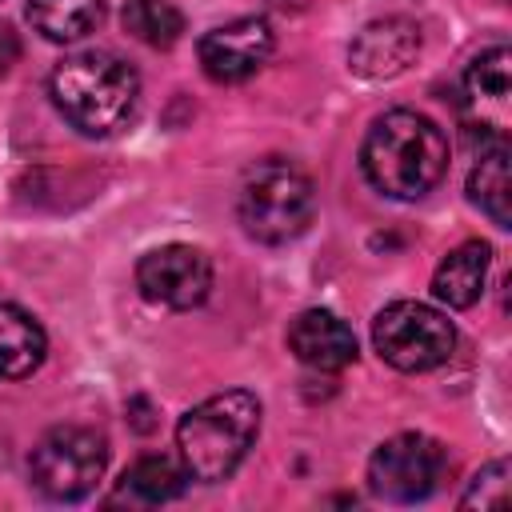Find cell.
Returning <instances> with one entry per match:
<instances>
[{
    "mask_svg": "<svg viewBox=\"0 0 512 512\" xmlns=\"http://www.w3.org/2000/svg\"><path fill=\"white\" fill-rule=\"evenodd\" d=\"M48 352V336L36 324V316H28L16 304H0V376L4 380H24L44 364Z\"/></svg>",
    "mask_w": 512,
    "mask_h": 512,
    "instance_id": "cell-14",
    "label": "cell"
},
{
    "mask_svg": "<svg viewBox=\"0 0 512 512\" xmlns=\"http://www.w3.org/2000/svg\"><path fill=\"white\" fill-rule=\"evenodd\" d=\"M124 32L148 48H172L184 36V12L172 0H128Z\"/></svg>",
    "mask_w": 512,
    "mask_h": 512,
    "instance_id": "cell-18",
    "label": "cell"
},
{
    "mask_svg": "<svg viewBox=\"0 0 512 512\" xmlns=\"http://www.w3.org/2000/svg\"><path fill=\"white\" fill-rule=\"evenodd\" d=\"M372 344L384 364L400 372H428L440 368L456 348L452 320L420 300H396L376 312L372 320Z\"/></svg>",
    "mask_w": 512,
    "mask_h": 512,
    "instance_id": "cell-5",
    "label": "cell"
},
{
    "mask_svg": "<svg viewBox=\"0 0 512 512\" xmlns=\"http://www.w3.org/2000/svg\"><path fill=\"white\" fill-rule=\"evenodd\" d=\"M288 348L300 364L316 372H340L356 360V336L352 328L328 312V308H308L288 324Z\"/></svg>",
    "mask_w": 512,
    "mask_h": 512,
    "instance_id": "cell-12",
    "label": "cell"
},
{
    "mask_svg": "<svg viewBox=\"0 0 512 512\" xmlns=\"http://www.w3.org/2000/svg\"><path fill=\"white\" fill-rule=\"evenodd\" d=\"M360 164L376 192L392 200H420L440 184L448 168V136L436 120L412 108H392L372 120Z\"/></svg>",
    "mask_w": 512,
    "mask_h": 512,
    "instance_id": "cell-1",
    "label": "cell"
},
{
    "mask_svg": "<svg viewBox=\"0 0 512 512\" xmlns=\"http://www.w3.org/2000/svg\"><path fill=\"white\" fill-rule=\"evenodd\" d=\"M468 196L488 212L496 228H512V180H508V140H484L476 168L468 176Z\"/></svg>",
    "mask_w": 512,
    "mask_h": 512,
    "instance_id": "cell-15",
    "label": "cell"
},
{
    "mask_svg": "<svg viewBox=\"0 0 512 512\" xmlns=\"http://www.w3.org/2000/svg\"><path fill=\"white\" fill-rule=\"evenodd\" d=\"M136 288L144 300L160 308L188 312L208 300L212 292V264L192 244H160L140 256L136 264Z\"/></svg>",
    "mask_w": 512,
    "mask_h": 512,
    "instance_id": "cell-8",
    "label": "cell"
},
{
    "mask_svg": "<svg viewBox=\"0 0 512 512\" xmlns=\"http://www.w3.org/2000/svg\"><path fill=\"white\" fill-rule=\"evenodd\" d=\"M420 52V28L404 16H384L372 20L356 32L348 48V68L364 80H388L400 76Z\"/></svg>",
    "mask_w": 512,
    "mask_h": 512,
    "instance_id": "cell-11",
    "label": "cell"
},
{
    "mask_svg": "<svg viewBox=\"0 0 512 512\" xmlns=\"http://www.w3.org/2000/svg\"><path fill=\"white\" fill-rule=\"evenodd\" d=\"M236 212L252 240L288 244L312 224L316 192H312V180L292 160L272 156V160H260L256 168H248V176L240 184Z\"/></svg>",
    "mask_w": 512,
    "mask_h": 512,
    "instance_id": "cell-4",
    "label": "cell"
},
{
    "mask_svg": "<svg viewBox=\"0 0 512 512\" xmlns=\"http://www.w3.org/2000/svg\"><path fill=\"white\" fill-rule=\"evenodd\" d=\"M460 508H492V512H504L508 508V460H492L484 464L468 492L460 496Z\"/></svg>",
    "mask_w": 512,
    "mask_h": 512,
    "instance_id": "cell-19",
    "label": "cell"
},
{
    "mask_svg": "<svg viewBox=\"0 0 512 512\" xmlns=\"http://www.w3.org/2000/svg\"><path fill=\"white\" fill-rule=\"evenodd\" d=\"M256 432H260V400L244 388L216 392L180 416L176 424L180 464L188 468L192 480L220 484L240 468V460L256 444Z\"/></svg>",
    "mask_w": 512,
    "mask_h": 512,
    "instance_id": "cell-3",
    "label": "cell"
},
{
    "mask_svg": "<svg viewBox=\"0 0 512 512\" xmlns=\"http://www.w3.org/2000/svg\"><path fill=\"white\" fill-rule=\"evenodd\" d=\"M488 268H492V248L484 240H464L432 272V296L448 308H472L484 296Z\"/></svg>",
    "mask_w": 512,
    "mask_h": 512,
    "instance_id": "cell-13",
    "label": "cell"
},
{
    "mask_svg": "<svg viewBox=\"0 0 512 512\" xmlns=\"http://www.w3.org/2000/svg\"><path fill=\"white\" fill-rule=\"evenodd\" d=\"M188 480H192L188 468L176 464L172 456H140L120 476V492L140 500V504H164V500H176Z\"/></svg>",
    "mask_w": 512,
    "mask_h": 512,
    "instance_id": "cell-17",
    "label": "cell"
},
{
    "mask_svg": "<svg viewBox=\"0 0 512 512\" xmlns=\"http://www.w3.org/2000/svg\"><path fill=\"white\" fill-rule=\"evenodd\" d=\"M444 476H448V452L440 440L424 432L388 436L368 460V488L392 504H416L432 496Z\"/></svg>",
    "mask_w": 512,
    "mask_h": 512,
    "instance_id": "cell-7",
    "label": "cell"
},
{
    "mask_svg": "<svg viewBox=\"0 0 512 512\" xmlns=\"http://www.w3.org/2000/svg\"><path fill=\"white\" fill-rule=\"evenodd\" d=\"M48 96L56 112L84 136H112L120 132L140 96V76L112 52H76L60 60L48 76Z\"/></svg>",
    "mask_w": 512,
    "mask_h": 512,
    "instance_id": "cell-2",
    "label": "cell"
},
{
    "mask_svg": "<svg viewBox=\"0 0 512 512\" xmlns=\"http://www.w3.org/2000/svg\"><path fill=\"white\" fill-rule=\"evenodd\" d=\"M276 48V36H272V24L264 16H240V20H228L212 32L200 36L196 52H200V68L216 80V84H240L248 80L252 72L264 68V60L272 56Z\"/></svg>",
    "mask_w": 512,
    "mask_h": 512,
    "instance_id": "cell-9",
    "label": "cell"
},
{
    "mask_svg": "<svg viewBox=\"0 0 512 512\" xmlns=\"http://www.w3.org/2000/svg\"><path fill=\"white\" fill-rule=\"evenodd\" d=\"M108 464V444L92 428L80 424H60L44 432L28 456V480L48 496V500H84Z\"/></svg>",
    "mask_w": 512,
    "mask_h": 512,
    "instance_id": "cell-6",
    "label": "cell"
},
{
    "mask_svg": "<svg viewBox=\"0 0 512 512\" xmlns=\"http://www.w3.org/2000/svg\"><path fill=\"white\" fill-rule=\"evenodd\" d=\"M508 92H512V52L496 44L480 52L464 72V108H468L472 128H480L484 140H504Z\"/></svg>",
    "mask_w": 512,
    "mask_h": 512,
    "instance_id": "cell-10",
    "label": "cell"
},
{
    "mask_svg": "<svg viewBox=\"0 0 512 512\" xmlns=\"http://www.w3.org/2000/svg\"><path fill=\"white\" fill-rule=\"evenodd\" d=\"M28 24L52 40V44H72L104 20V0H28Z\"/></svg>",
    "mask_w": 512,
    "mask_h": 512,
    "instance_id": "cell-16",
    "label": "cell"
}]
</instances>
